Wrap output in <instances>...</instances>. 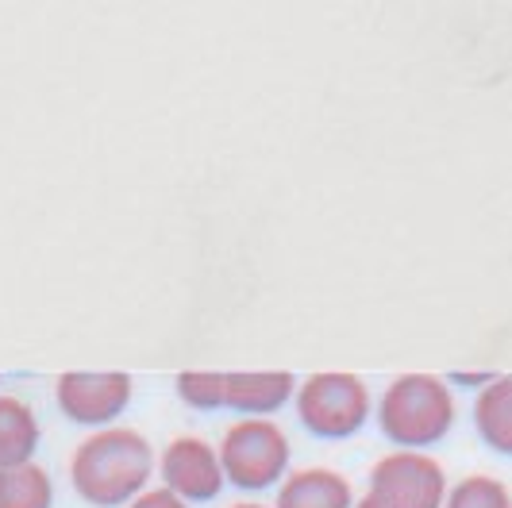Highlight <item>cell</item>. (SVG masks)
Returning <instances> with one entry per match:
<instances>
[{
	"instance_id": "1",
	"label": "cell",
	"mask_w": 512,
	"mask_h": 508,
	"mask_svg": "<svg viewBox=\"0 0 512 508\" xmlns=\"http://www.w3.org/2000/svg\"><path fill=\"white\" fill-rule=\"evenodd\" d=\"M154 447L147 435L131 428H101L97 435H85L70 458V482L77 497L97 508H128L151 482Z\"/></svg>"
},
{
	"instance_id": "2",
	"label": "cell",
	"mask_w": 512,
	"mask_h": 508,
	"mask_svg": "<svg viewBox=\"0 0 512 508\" xmlns=\"http://www.w3.org/2000/svg\"><path fill=\"white\" fill-rule=\"evenodd\" d=\"M374 412L382 435L397 443V451H424L451 435L459 420V401L451 381L439 374H401L385 385Z\"/></svg>"
},
{
	"instance_id": "3",
	"label": "cell",
	"mask_w": 512,
	"mask_h": 508,
	"mask_svg": "<svg viewBox=\"0 0 512 508\" xmlns=\"http://www.w3.org/2000/svg\"><path fill=\"white\" fill-rule=\"evenodd\" d=\"M220 466L224 478L243 493H262L270 485H282L293 462V447L282 424L270 416H243L220 439Z\"/></svg>"
},
{
	"instance_id": "4",
	"label": "cell",
	"mask_w": 512,
	"mask_h": 508,
	"mask_svg": "<svg viewBox=\"0 0 512 508\" xmlns=\"http://www.w3.org/2000/svg\"><path fill=\"white\" fill-rule=\"evenodd\" d=\"M293 401H297L301 428L316 439H351L366 428V420L374 412L370 385L359 374H343V370L308 374L297 385Z\"/></svg>"
},
{
	"instance_id": "5",
	"label": "cell",
	"mask_w": 512,
	"mask_h": 508,
	"mask_svg": "<svg viewBox=\"0 0 512 508\" xmlns=\"http://www.w3.org/2000/svg\"><path fill=\"white\" fill-rule=\"evenodd\" d=\"M447 470L428 451H389L370 466V497L382 508H443Z\"/></svg>"
},
{
	"instance_id": "6",
	"label": "cell",
	"mask_w": 512,
	"mask_h": 508,
	"mask_svg": "<svg viewBox=\"0 0 512 508\" xmlns=\"http://www.w3.org/2000/svg\"><path fill=\"white\" fill-rule=\"evenodd\" d=\"M135 381L124 370H70L54 381L58 408L85 428H108L131 405Z\"/></svg>"
},
{
	"instance_id": "7",
	"label": "cell",
	"mask_w": 512,
	"mask_h": 508,
	"mask_svg": "<svg viewBox=\"0 0 512 508\" xmlns=\"http://www.w3.org/2000/svg\"><path fill=\"white\" fill-rule=\"evenodd\" d=\"M158 474H162V485L170 493H178L181 501H212L228 485L224 466H220V451L201 435L170 439L158 455Z\"/></svg>"
},
{
	"instance_id": "8",
	"label": "cell",
	"mask_w": 512,
	"mask_h": 508,
	"mask_svg": "<svg viewBox=\"0 0 512 508\" xmlns=\"http://www.w3.org/2000/svg\"><path fill=\"white\" fill-rule=\"evenodd\" d=\"M297 378L289 370H235L224 374V408L243 416H274L293 405Z\"/></svg>"
},
{
	"instance_id": "9",
	"label": "cell",
	"mask_w": 512,
	"mask_h": 508,
	"mask_svg": "<svg viewBox=\"0 0 512 508\" xmlns=\"http://www.w3.org/2000/svg\"><path fill=\"white\" fill-rule=\"evenodd\" d=\"M274 508H355V489L339 470L301 466L285 474Z\"/></svg>"
},
{
	"instance_id": "10",
	"label": "cell",
	"mask_w": 512,
	"mask_h": 508,
	"mask_svg": "<svg viewBox=\"0 0 512 508\" xmlns=\"http://www.w3.org/2000/svg\"><path fill=\"white\" fill-rule=\"evenodd\" d=\"M474 428L489 451L512 458V374L489 381L474 397Z\"/></svg>"
},
{
	"instance_id": "11",
	"label": "cell",
	"mask_w": 512,
	"mask_h": 508,
	"mask_svg": "<svg viewBox=\"0 0 512 508\" xmlns=\"http://www.w3.org/2000/svg\"><path fill=\"white\" fill-rule=\"evenodd\" d=\"M39 447V420L27 401L20 397H0V470L31 462Z\"/></svg>"
},
{
	"instance_id": "12",
	"label": "cell",
	"mask_w": 512,
	"mask_h": 508,
	"mask_svg": "<svg viewBox=\"0 0 512 508\" xmlns=\"http://www.w3.org/2000/svg\"><path fill=\"white\" fill-rule=\"evenodd\" d=\"M0 508H54L51 474L35 462L0 470Z\"/></svg>"
},
{
	"instance_id": "13",
	"label": "cell",
	"mask_w": 512,
	"mask_h": 508,
	"mask_svg": "<svg viewBox=\"0 0 512 508\" xmlns=\"http://www.w3.org/2000/svg\"><path fill=\"white\" fill-rule=\"evenodd\" d=\"M443 508H512V493L493 474H466L451 485Z\"/></svg>"
},
{
	"instance_id": "14",
	"label": "cell",
	"mask_w": 512,
	"mask_h": 508,
	"mask_svg": "<svg viewBox=\"0 0 512 508\" xmlns=\"http://www.w3.org/2000/svg\"><path fill=\"white\" fill-rule=\"evenodd\" d=\"M174 389L189 408H201V412L224 408V374L220 370H185L178 374Z\"/></svg>"
},
{
	"instance_id": "15",
	"label": "cell",
	"mask_w": 512,
	"mask_h": 508,
	"mask_svg": "<svg viewBox=\"0 0 512 508\" xmlns=\"http://www.w3.org/2000/svg\"><path fill=\"white\" fill-rule=\"evenodd\" d=\"M128 508H189V501H181L178 493H170L166 485H158V489H143Z\"/></svg>"
},
{
	"instance_id": "16",
	"label": "cell",
	"mask_w": 512,
	"mask_h": 508,
	"mask_svg": "<svg viewBox=\"0 0 512 508\" xmlns=\"http://www.w3.org/2000/svg\"><path fill=\"white\" fill-rule=\"evenodd\" d=\"M497 378H501V374H493V370H455V374H451L455 385H470V389H478V393Z\"/></svg>"
},
{
	"instance_id": "17",
	"label": "cell",
	"mask_w": 512,
	"mask_h": 508,
	"mask_svg": "<svg viewBox=\"0 0 512 508\" xmlns=\"http://www.w3.org/2000/svg\"><path fill=\"white\" fill-rule=\"evenodd\" d=\"M355 508H382V505H378V501L366 493V497H359V501H355Z\"/></svg>"
},
{
	"instance_id": "18",
	"label": "cell",
	"mask_w": 512,
	"mask_h": 508,
	"mask_svg": "<svg viewBox=\"0 0 512 508\" xmlns=\"http://www.w3.org/2000/svg\"><path fill=\"white\" fill-rule=\"evenodd\" d=\"M228 508H266V505H258V501H239V505H228Z\"/></svg>"
}]
</instances>
